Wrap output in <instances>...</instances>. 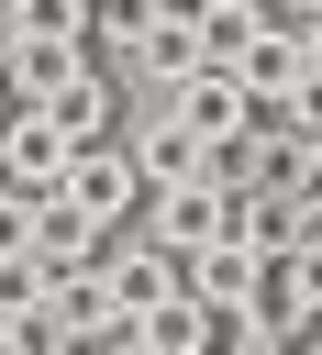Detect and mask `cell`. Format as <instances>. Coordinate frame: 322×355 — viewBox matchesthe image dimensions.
Returning <instances> with one entry per match:
<instances>
[{
    "mask_svg": "<svg viewBox=\"0 0 322 355\" xmlns=\"http://www.w3.org/2000/svg\"><path fill=\"white\" fill-rule=\"evenodd\" d=\"M56 200H67L89 233H144V200H155V189L133 178V155H122V144H89V155L67 166V189H56Z\"/></svg>",
    "mask_w": 322,
    "mask_h": 355,
    "instance_id": "cell-1",
    "label": "cell"
},
{
    "mask_svg": "<svg viewBox=\"0 0 322 355\" xmlns=\"http://www.w3.org/2000/svg\"><path fill=\"white\" fill-rule=\"evenodd\" d=\"M133 111H167V122H189V133H200L211 155H233V144H244V133L266 122V111L244 100V78H233V67H200L189 89H167V100H133Z\"/></svg>",
    "mask_w": 322,
    "mask_h": 355,
    "instance_id": "cell-2",
    "label": "cell"
},
{
    "mask_svg": "<svg viewBox=\"0 0 322 355\" xmlns=\"http://www.w3.org/2000/svg\"><path fill=\"white\" fill-rule=\"evenodd\" d=\"M122 155H133V178L167 200V189H211L222 166H211V144L189 133V122H167V111H133L122 122Z\"/></svg>",
    "mask_w": 322,
    "mask_h": 355,
    "instance_id": "cell-3",
    "label": "cell"
},
{
    "mask_svg": "<svg viewBox=\"0 0 322 355\" xmlns=\"http://www.w3.org/2000/svg\"><path fill=\"white\" fill-rule=\"evenodd\" d=\"M100 277H111V311H122V322H144V311L189 300V266H178L155 233H111V244H100Z\"/></svg>",
    "mask_w": 322,
    "mask_h": 355,
    "instance_id": "cell-4",
    "label": "cell"
},
{
    "mask_svg": "<svg viewBox=\"0 0 322 355\" xmlns=\"http://www.w3.org/2000/svg\"><path fill=\"white\" fill-rule=\"evenodd\" d=\"M233 78H244V100H255V111H289V100L311 89V55H300V0H278V11L255 22V44H244V67H233Z\"/></svg>",
    "mask_w": 322,
    "mask_h": 355,
    "instance_id": "cell-5",
    "label": "cell"
},
{
    "mask_svg": "<svg viewBox=\"0 0 322 355\" xmlns=\"http://www.w3.org/2000/svg\"><path fill=\"white\" fill-rule=\"evenodd\" d=\"M222 211H233V189H222V178H211V189H167V200H144V233L189 266V255H211V244H222Z\"/></svg>",
    "mask_w": 322,
    "mask_h": 355,
    "instance_id": "cell-6",
    "label": "cell"
},
{
    "mask_svg": "<svg viewBox=\"0 0 322 355\" xmlns=\"http://www.w3.org/2000/svg\"><path fill=\"white\" fill-rule=\"evenodd\" d=\"M56 322H67V344H78V355H100V344L122 333L111 277H100V266H67V277H56Z\"/></svg>",
    "mask_w": 322,
    "mask_h": 355,
    "instance_id": "cell-7",
    "label": "cell"
},
{
    "mask_svg": "<svg viewBox=\"0 0 322 355\" xmlns=\"http://www.w3.org/2000/svg\"><path fill=\"white\" fill-rule=\"evenodd\" d=\"M189 300H200L211 322H244V300H255V255H244V244H211V255H189Z\"/></svg>",
    "mask_w": 322,
    "mask_h": 355,
    "instance_id": "cell-8",
    "label": "cell"
},
{
    "mask_svg": "<svg viewBox=\"0 0 322 355\" xmlns=\"http://www.w3.org/2000/svg\"><path fill=\"white\" fill-rule=\"evenodd\" d=\"M200 11V67H244V44H255V0H189Z\"/></svg>",
    "mask_w": 322,
    "mask_h": 355,
    "instance_id": "cell-9",
    "label": "cell"
},
{
    "mask_svg": "<svg viewBox=\"0 0 322 355\" xmlns=\"http://www.w3.org/2000/svg\"><path fill=\"white\" fill-rule=\"evenodd\" d=\"M22 255H33V200L0 189V266H22Z\"/></svg>",
    "mask_w": 322,
    "mask_h": 355,
    "instance_id": "cell-10",
    "label": "cell"
},
{
    "mask_svg": "<svg viewBox=\"0 0 322 355\" xmlns=\"http://www.w3.org/2000/svg\"><path fill=\"white\" fill-rule=\"evenodd\" d=\"M22 44H33V0H0V67H11Z\"/></svg>",
    "mask_w": 322,
    "mask_h": 355,
    "instance_id": "cell-11",
    "label": "cell"
},
{
    "mask_svg": "<svg viewBox=\"0 0 322 355\" xmlns=\"http://www.w3.org/2000/svg\"><path fill=\"white\" fill-rule=\"evenodd\" d=\"M222 355H300V344H278V333H244V322H233V333H222Z\"/></svg>",
    "mask_w": 322,
    "mask_h": 355,
    "instance_id": "cell-12",
    "label": "cell"
},
{
    "mask_svg": "<svg viewBox=\"0 0 322 355\" xmlns=\"http://www.w3.org/2000/svg\"><path fill=\"white\" fill-rule=\"evenodd\" d=\"M300 55H311V78H322V0H300Z\"/></svg>",
    "mask_w": 322,
    "mask_h": 355,
    "instance_id": "cell-13",
    "label": "cell"
},
{
    "mask_svg": "<svg viewBox=\"0 0 322 355\" xmlns=\"http://www.w3.org/2000/svg\"><path fill=\"white\" fill-rule=\"evenodd\" d=\"M300 355H322V333H311V344H300Z\"/></svg>",
    "mask_w": 322,
    "mask_h": 355,
    "instance_id": "cell-14",
    "label": "cell"
}]
</instances>
